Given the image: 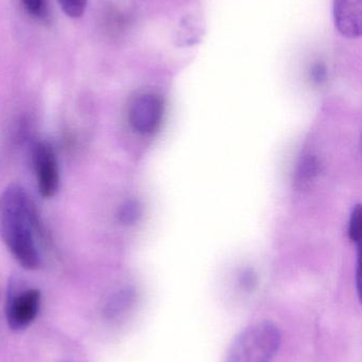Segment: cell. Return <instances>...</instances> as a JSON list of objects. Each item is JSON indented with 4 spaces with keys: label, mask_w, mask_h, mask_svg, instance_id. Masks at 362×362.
Masks as SVG:
<instances>
[{
    "label": "cell",
    "mask_w": 362,
    "mask_h": 362,
    "mask_svg": "<svg viewBox=\"0 0 362 362\" xmlns=\"http://www.w3.org/2000/svg\"><path fill=\"white\" fill-rule=\"evenodd\" d=\"M35 213L23 187L11 185L0 196V235L6 248L25 269L40 266V255L34 240Z\"/></svg>",
    "instance_id": "6da1fadb"
},
{
    "label": "cell",
    "mask_w": 362,
    "mask_h": 362,
    "mask_svg": "<svg viewBox=\"0 0 362 362\" xmlns=\"http://www.w3.org/2000/svg\"><path fill=\"white\" fill-rule=\"evenodd\" d=\"M280 329L269 321L244 329L234 339L225 362H271L281 346Z\"/></svg>",
    "instance_id": "7a4b0ae2"
},
{
    "label": "cell",
    "mask_w": 362,
    "mask_h": 362,
    "mask_svg": "<svg viewBox=\"0 0 362 362\" xmlns=\"http://www.w3.org/2000/svg\"><path fill=\"white\" fill-rule=\"evenodd\" d=\"M33 163L38 192L43 197H53L59 191L60 171L52 146L47 142L36 144L33 152Z\"/></svg>",
    "instance_id": "3957f363"
},
{
    "label": "cell",
    "mask_w": 362,
    "mask_h": 362,
    "mask_svg": "<svg viewBox=\"0 0 362 362\" xmlns=\"http://www.w3.org/2000/svg\"><path fill=\"white\" fill-rule=\"evenodd\" d=\"M40 306V293L38 289H26L9 300L6 321L13 331L27 329L36 319Z\"/></svg>",
    "instance_id": "277c9868"
},
{
    "label": "cell",
    "mask_w": 362,
    "mask_h": 362,
    "mask_svg": "<svg viewBox=\"0 0 362 362\" xmlns=\"http://www.w3.org/2000/svg\"><path fill=\"white\" fill-rule=\"evenodd\" d=\"M130 122L142 135L154 133L163 116V103L152 93H144L134 100L130 108Z\"/></svg>",
    "instance_id": "5b68a950"
},
{
    "label": "cell",
    "mask_w": 362,
    "mask_h": 362,
    "mask_svg": "<svg viewBox=\"0 0 362 362\" xmlns=\"http://www.w3.org/2000/svg\"><path fill=\"white\" fill-rule=\"evenodd\" d=\"M334 23L344 37L356 40L362 33V0H334Z\"/></svg>",
    "instance_id": "8992f818"
},
{
    "label": "cell",
    "mask_w": 362,
    "mask_h": 362,
    "mask_svg": "<svg viewBox=\"0 0 362 362\" xmlns=\"http://www.w3.org/2000/svg\"><path fill=\"white\" fill-rule=\"evenodd\" d=\"M319 172V163L315 157H307L302 161L297 172V185L305 187L315 180Z\"/></svg>",
    "instance_id": "52a82bcc"
},
{
    "label": "cell",
    "mask_w": 362,
    "mask_h": 362,
    "mask_svg": "<svg viewBox=\"0 0 362 362\" xmlns=\"http://www.w3.org/2000/svg\"><path fill=\"white\" fill-rule=\"evenodd\" d=\"M142 204L137 200H128L119 209L118 218L123 225H134L142 216Z\"/></svg>",
    "instance_id": "ba28073f"
},
{
    "label": "cell",
    "mask_w": 362,
    "mask_h": 362,
    "mask_svg": "<svg viewBox=\"0 0 362 362\" xmlns=\"http://www.w3.org/2000/svg\"><path fill=\"white\" fill-rule=\"evenodd\" d=\"M63 12L70 18H80L86 10L89 0H57Z\"/></svg>",
    "instance_id": "9c48e42d"
},
{
    "label": "cell",
    "mask_w": 362,
    "mask_h": 362,
    "mask_svg": "<svg viewBox=\"0 0 362 362\" xmlns=\"http://www.w3.org/2000/svg\"><path fill=\"white\" fill-rule=\"evenodd\" d=\"M361 206H355L351 216L350 228H349V236L353 242L361 243Z\"/></svg>",
    "instance_id": "30bf717a"
},
{
    "label": "cell",
    "mask_w": 362,
    "mask_h": 362,
    "mask_svg": "<svg viewBox=\"0 0 362 362\" xmlns=\"http://www.w3.org/2000/svg\"><path fill=\"white\" fill-rule=\"evenodd\" d=\"M23 4L27 12L32 16H44L46 11V0H23Z\"/></svg>",
    "instance_id": "8fae6325"
},
{
    "label": "cell",
    "mask_w": 362,
    "mask_h": 362,
    "mask_svg": "<svg viewBox=\"0 0 362 362\" xmlns=\"http://www.w3.org/2000/svg\"><path fill=\"white\" fill-rule=\"evenodd\" d=\"M239 283L242 288L252 291L256 286L257 276L251 269H246L240 274Z\"/></svg>",
    "instance_id": "7c38bea8"
},
{
    "label": "cell",
    "mask_w": 362,
    "mask_h": 362,
    "mask_svg": "<svg viewBox=\"0 0 362 362\" xmlns=\"http://www.w3.org/2000/svg\"><path fill=\"white\" fill-rule=\"evenodd\" d=\"M327 69H325L324 66L321 65V64H317L312 67V81L317 84H321V83L324 82L327 80Z\"/></svg>",
    "instance_id": "4fadbf2b"
}]
</instances>
